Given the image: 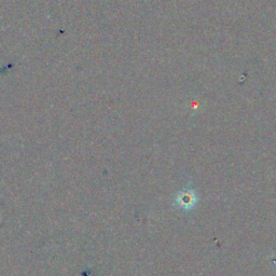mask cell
I'll return each mask as SVG.
<instances>
[{
    "label": "cell",
    "mask_w": 276,
    "mask_h": 276,
    "mask_svg": "<svg viewBox=\"0 0 276 276\" xmlns=\"http://www.w3.org/2000/svg\"><path fill=\"white\" fill-rule=\"evenodd\" d=\"M199 197L193 189H183L176 194L175 204L183 210H191L196 207Z\"/></svg>",
    "instance_id": "cell-1"
}]
</instances>
